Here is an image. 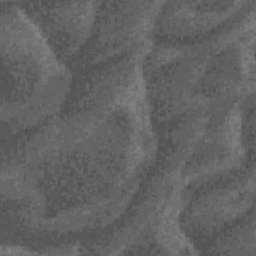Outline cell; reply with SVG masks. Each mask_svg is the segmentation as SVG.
Wrapping results in <instances>:
<instances>
[{
  "label": "cell",
  "instance_id": "cell-1",
  "mask_svg": "<svg viewBox=\"0 0 256 256\" xmlns=\"http://www.w3.org/2000/svg\"><path fill=\"white\" fill-rule=\"evenodd\" d=\"M3 160V209L31 232L73 233L121 216L156 154L143 61L104 62L74 105L33 128Z\"/></svg>",
  "mask_w": 256,
  "mask_h": 256
},
{
  "label": "cell",
  "instance_id": "cell-2",
  "mask_svg": "<svg viewBox=\"0 0 256 256\" xmlns=\"http://www.w3.org/2000/svg\"><path fill=\"white\" fill-rule=\"evenodd\" d=\"M1 119L33 129L58 114L72 75L20 3L1 2Z\"/></svg>",
  "mask_w": 256,
  "mask_h": 256
},
{
  "label": "cell",
  "instance_id": "cell-3",
  "mask_svg": "<svg viewBox=\"0 0 256 256\" xmlns=\"http://www.w3.org/2000/svg\"><path fill=\"white\" fill-rule=\"evenodd\" d=\"M163 2H100L88 63L121 57L145 59L154 44L155 24ZM89 43V42H88Z\"/></svg>",
  "mask_w": 256,
  "mask_h": 256
},
{
  "label": "cell",
  "instance_id": "cell-4",
  "mask_svg": "<svg viewBox=\"0 0 256 256\" xmlns=\"http://www.w3.org/2000/svg\"><path fill=\"white\" fill-rule=\"evenodd\" d=\"M198 188L203 189L182 202L181 228L201 236L221 234L246 219L254 207V165Z\"/></svg>",
  "mask_w": 256,
  "mask_h": 256
},
{
  "label": "cell",
  "instance_id": "cell-5",
  "mask_svg": "<svg viewBox=\"0 0 256 256\" xmlns=\"http://www.w3.org/2000/svg\"><path fill=\"white\" fill-rule=\"evenodd\" d=\"M255 6V1L163 2L155 24V36L173 42L208 37Z\"/></svg>",
  "mask_w": 256,
  "mask_h": 256
},
{
  "label": "cell",
  "instance_id": "cell-6",
  "mask_svg": "<svg viewBox=\"0 0 256 256\" xmlns=\"http://www.w3.org/2000/svg\"><path fill=\"white\" fill-rule=\"evenodd\" d=\"M48 43L64 61L90 41L100 2L20 3Z\"/></svg>",
  "mask_w": 256,
  "mask_h": 256
}]
</instances>
